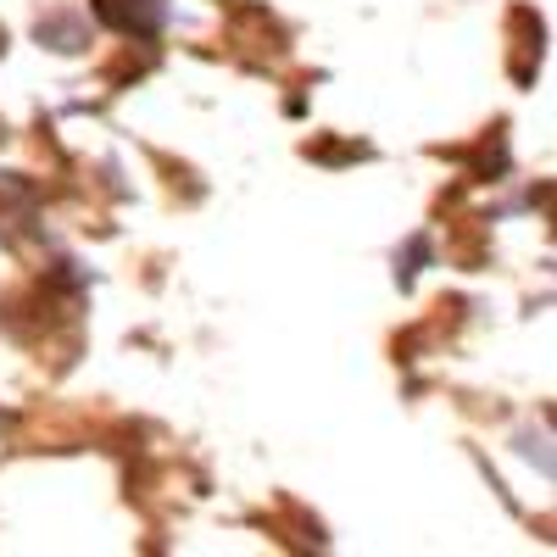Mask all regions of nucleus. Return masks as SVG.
<instances>
[{"label":"nucleus","mask_w":557,"mask_h":557,"mask_svg":"<svg viewBox=\"0 0 557 557\" xmlns=\"http://www.w3.org/2000/svg\"><path fill=\"white\" fill-rule=\"evenodd\" d=\"M39 39H45V45H57V51H84V28H78V17H51V23H39Z\"/></svg>","instance_id":"2"},{"label":"nucleus","mask_w":557,"mask_h":557,"mask_svg":"<svg viewBox=\"0 0 557 557\" xmlns=\"http://www.w3.org/2000/svg\"><path fill=\"white\" fill-rule=\"evenodd\" d=\"M96 17L107 28H117V34H151L162 7H157V0H96Z\"/></svg>","instance_id":"1"}]
</instances>
